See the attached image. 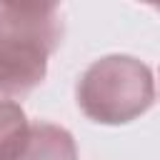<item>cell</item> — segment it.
<instances>
[{"mask_svg": "<svg viewBox=\"0 0 160 160\" xmlns=\"http://www.w3.org/2000/svg\"><path fill=\"white\" fill-rule=\"evenodd\" d=\"M62 40L55 2L0 0V92L22 98L48 75V58Z\"/></svg>", "mask_w": 160, "mask_h": 160, "instance_id": "1", "label": "cell"}, {"mask_svg": "<svg viewBox=\"0 0 160 160\" xmlns=\"http://www.w3.org/2000/svg\"><path fill=\"white\" fill-rule=\"evenodd\" d=\"M75 98L88 120L125 125L145 115L155 102V80L142 60L115 52L85 68Z\"/></svg>", "mask_w": 160, "mask_h": 160, "instance_id": "2", "label": "cell"}, {"mask_svg": "<svg viewBox=\"0 0 160 160\" xmlns=\"http://www.w3.org/2000/svg\"><path fill=\"white\" fill-rule=\"evenodd\" d=\"M0 160H78V148L65 128L38 120L0 150Z\"/></svg>", "mask_w": 160, "mask_h": 160, "instance_id": "3", "label": "cell"}, {"mask_svg": "<svg viewBox=\"0 0 160 160\" xmlns=\"http://www.w3.org/2000/svg\"><path fill=\"white\" fill-rule=\"evenodd\" d=\"M25 128H28V118H25V110L20 108V102L12 100L10 95L0 92V150L8 142H12Z\"/></svg>", "mask_w": 160, "mask_h": 160, "instance_id": "4", "label": "cell"}]
</instances>
